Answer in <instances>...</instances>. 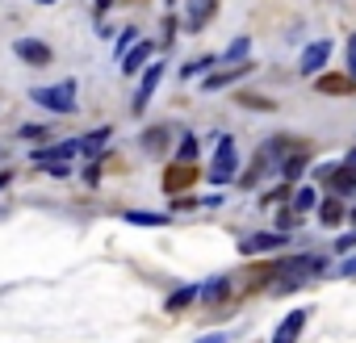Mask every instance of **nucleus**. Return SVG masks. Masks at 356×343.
Masks as SVG:
<instances>
[{"label":"nucleus","instance_id":"nucleus-1","mask_svg":"<svg viewBox=\"0 0 356 343\" xmlns=\"http://www.w3.org/2000/svg\"><path fill=\"white\" fill-rule=\"evenodd\" d=\"M30 101L42 105V109H51V113H72L76 109V80H63L55 88H34Z\"/></svg>","mask_w":356,"mask_h":343},{"label":"nucleus","instance_id":"nucleus-2","mask_svg":"<svg viewBox=\"0 0 356 343\" xmlns=\"http://www.w3.org/2000/svg\"><path fill=\"white\" fill-rule=\"evenodd\" d=\"M235 163H239L235 138L218 134V151H214V163H210V185H231L235 181Z\"/></svg>","mask_w":356,"mask_h":343},{"label":"nucleus","instance_id":"nucleus-3","mask_svg":"<svg viewBox=\"0 0 356 343\" xmlns=\"http://www.w3.org/2000/svg\"><path fill=\"white\" fill-rule=\"evenodd\" d=\"M289 239L285 235H277V231H264V235H252V239H243L239 243V251L243 256H260V251H281Z\"/></svg>","mask_w":356,"mask_h":343},{"label":"nucleus","instance_id":"nucleus-4","mask_svg":"<svg viewBox=\"0 0 356 343\" xmlns=\"http://www.w3.org/2000/svg\"><path fill=\"white\" fill-rule=\"evenodd\" d=\"M13 51H17V59H26V63H34V67L51 63V47H47V42H38V38H17V42H13Z\"/></svg>","mask_w":356,"mask_h":343},{"label":"nucleus","instance_id":"nucleus-5","mask_svg":"<svg viewBox=\"0 0 356 343\" xmlns=\"http://www.w3.org/2000/svg\"><path fill=\"white\" fill-rule=\"evenodd\" d=\"M159 76H163V63H151V67L143 72V84H138V92H134V113H143V109H147L151 92L159 88Z\"/></svg>","mask_w":356,"mask_h":343},{"label":"nucleus","instance_id":"nucleus-6","mask_svg":"<svg viewBox=\"0 0 356 343\" xmlns=\"http://www.w3.org/2000/svg\"><path fill=\"white\" fill-rule=\"evenodd\" d=\"M302 326H306V310H289V314H285V322L273 331V343H298Z\"/></svg>","mask_w":356,"mask_h":343},{"label":"nucleus","instance_id":"nucleus-7","mask_svg":"<svg viewBox=\"0 0 356 343\" xmlns=\"http://www.w3.org/2000/svg\"><path fill=\"white\" fill-rule=\"evenodd\" d=\"M327 55H331V42H310V47L302 51V72H306V76L318 72V67L327 63Z\"/></svg>","mask_w":356,"mask_h":343},{"label":"nucleus","instance_id":"nucleus-8","mask_svg":"<svg viewBox=\"0 0 356 343\" xmlns=\"http://www.w3.org/2000/svg\"><path fill=\"white\" fill-rule=\"evenodd\" d=\"M147 59H151V42H134V47L122 55V72H126V76H134Z\"/></svg>","mask_w":356,"mask_h":343},{"label":"nucleus","instance_id":"nucleus-9","mask_svg":"<svg viewBox=\"0 0 356 343\" xmlns=\"http://www.w3.org/2000/svg\"><path fill=\"white\" fill-rule=\"evenodd\" d=\"M105 142H109V126H101V130H92V134H84V138H76V147L92 159V155H101L105 151Z\"/></svg>","mask_w":356,"mask_h":343},{"label":"nucleus","instance_id":"nucleus-10","mask_svg":"<svg viewBox=\"0 0 356 343\" xmlns=\"http://www.w3.org/2000/svg\"><path fill=\"white\" fill-rule=\"evenodd\" d=\"M210 17H214V0H193V9H189V22H185V26H189V30H202Z\"/></svg>","mask_w":356,"mask_h":343},{"label":"nucleus","instance_id":"nucleus-11","mask_svg":"<svg viewBox=\"0 0 356 343\" xmlns=\"http://www.w3.org/2000/svg\"><path fill=\"white\" fill-rule=\"evenodd\" d=\"M197 297H202L206 306H214V301H222V297H227V276H218V281H210V285H202V289H197Z\"/></svg>","mask_w":356,"mask_h":343},{"label":"nucleus","instance_id":"nucleus-12","mask_svg":"<svg viewBox=\"0 0 356 343\" xmlns=\"http://www.w3.org/2000/svg\"><path fill=\"white\" fill-rule=\"evenodd\" d=\"M331 189H335V193H352V189H356L352 167H331Z\"/></svg>","mask_w":356,"mask_h":343},{"label":"nucleus","instance_id":"nucleus-13","mask_svg":"<svg viewBox=\"0 0 356 343\" xmlns=\"http://www.w3.org/2000/svg\"><path fill=\"white\" fill-rule=\"evenodd\" d=\"M248 72H252V67H235V72H218V76H210V80H206V88H210V92H214V88H227V84H235V80H243Z\"/></svg>","mask_w":356,"mask_h":343},{"label":"nucleus","instance_id":"nucleus-14","mask_svg":"<svg viewBox=\"0 0 356 343\" xmlns=\"http://www.w3.org/2000/svg\"><path fill=\"white\" fill-rule=\"evenodd\" d=\"M314 201H318V193H314L310 185H302V189L293 193V214H306V210H314Z\"/></svg>","mask_w":356,"mask_h":343},{"label":"nucleus","instance_id":"nucleus-15","mask_svg":"<svg viewBox=\"0 0 356 343\" xmlns=\"http://www.w3.org/2000/svg\"><path fill=\"white\" fill-rule=\"evenodd\" d=\"M193 297H197V285H185V289H176V293L168 297V310H172V314H176V310H185Z\"/></svg>","mask_w":356,"mask_h":343},{"label":"nucleus","instance_id":"nucleus-16","mask_svg":"<svg viewBox=\"0 0 356 343\" xmlns=\"http://www.w3.org/2000/svg\"><path fill=\"white\" fill-rule=\"evenodd\" d=\"M126 222H134V226H163L168 218H163V214H143V210H126Z\"/></svg>","mask_w":356,"mask_h":343},{"label":"nucleus","instance_id":"nucleus-17","mask_svg":"<svg viewBox=\"0 0 356 343\" xmlns=\"http://www.w3.org/2000/svg\"><path fill=\"white\" fill-rule=\"evenodd\" d=\"M339 218H343V206H339V201H323V210H318V222H323V226H335Z\"/></svg>","mask_w":356,"mask_h":343},{"label":"nucleus","instance_id":"nucleus-18","mask_svg":"<svg viewBox=\"0 0 356 343\" xmlns=\"http://www.w3.org/2000/svg\"><path fill=\"white\" fill-rule=\"evenodd\" d=\"M42 172L51 181H67L72 176V167H67V159H51V163H42Z\"/></svg>","mask_w":356,"mask_h":343},{"label":"nucleus","instance_id":"nucleus-19","mask_svg":"<svg viewBox=\"0 0 356 343\" xmlns=\"http://www.w3.org/2000/svg\"><path fill=\"white\" fill-rule=\"evenodd\" d=\"M176 155H181V163H189V159L197 155V138H193V134H185V138H181V147H176Z\"/></svg>","mask_w":356,"mask_h":343},{"label":"nucleus","instance_id":"nucleus-20","mask_svg":"<svg viewBox=\"0 0 356 343\" xmlns=\"http://www.w3.org/2000/svg\"><path fill=\"white\" fill-rule=\"evenodd\" d=\"M243 55H248V38H235V42L227 47V55H222V59H227V63H239Z\"/></svg>","mask_w":356,"mask_h":343},{"label":"nucleus","instance_id":"nucleus-21","mask_svg":"<svg viewBox=\"0 0 356 343\" xmlns=\"http://www.w3.org/2000/svg\"><path fill=\"white\" fill-rule=\"evenodd\" d=\"M143 147L147 151H163V130H147L143 134Z\"/></svg>","mask_w":356,"mask_h":343},{"label":"nucleus","instance_id":"nucleus-22","mask_svg":"<svg viewBox=\"0 0 356 343\" xmlns=\"http://www.w3.org/2000/svg\"><path fill=\"white\" fill-rule=\"evenodd\" d=\"M210 63H214V59H193V63H189V67H185L181 76H185V80H193V76H202V72H206Z\"/></svg>","mask_w":356,"mask_h":343},{"label":"nucleus","instance_id":"nucleus-23","mask_svg":"<svg viewBox=\"0 0 356 343\" xmlns=\"http://www.w3.org/2000/svg\"><path fill=\"white\" fill-rule=\"evenodd\" d=\"M302 167H306V155L289 159V163H285V176H289V181H298V176H302Z\"/></svg>","mask_w":356,"mask_h":343},{"label":"nucleus","instance_id":"nucleus-24","mask_svg":"<svg viewBox=\"0 0 356 343\" xmlns=\"http://www.w3.org/2000/svg\"><path fill=\"white\" fill-rule=\"evenodd\" d=\"M134 38H138L134 30H122V38H118V55H126V51L134 47Z\"/></svg>","mask_w":356,"mask_h":343},{"label":"nucleus","instance_id":"nucleus-25","mask_svg":"<svg viewBox=\"0 0 356 343\" xmlns=\"http://www.w3.org/2000/svg\"><path fill=\"white\" fill-rule=\"evenodd\" d=\"M22 138H34L38 142V138H47V126H22Z\"/></svg>","mask_w":356,"mask_h":343},{"label":"nucleus","instance_id":"nucleus-26","mask_svg":"<svg viewBox=\"0 0 356 343\" xmlns=\"http://www.w3.org/2000/svg\"><path fill=\"white\" fill-rule=\"evenodd\" d=\"M348 72L356 76V34H352V42H348Z\"/></svg>","mask_w":356,"mask_h":343},{"label":"nucleus","instance_id":"nucleus-27","mask_svg":"<svg viewBox=\"0 0 356 343\" xmlns=\"http://www.w3.org/2000/svg\"><path fill=\"white\" fill-rule=\"evenodd\" d=\"M84 181H88V185H97V181H101V163H88V172H84Z\"/></svg>","mask_w":356,"mask_h":343},{"label":"nucleus","instance_id":"nucleus-28","mask_svg":"<svg viewBox=\"0 0 356 343\" xmlns=\"http://www.w3.org/2000/svg\"><path fill=\"white\" fill-rule=\"evenodd\" d=\"M352 247H356V235H348V239H339V243H335V251H352Z\"/></svg>","mask_w":356,"mask_h":343},{"label":"nucleus","instance_id":"nucleus-29","mask_svg":"<svg viewBox=\"0 0 356 343\" xmlns=\"http://www.w3.org/2000/svg\"><path fill=\"white\" fill-rule=\"evenodd\" d=\"M339 276H356V260H343L339 264Z\"/></svg>","mask_w":356,"mask_h":343},{"label":"nucleus","instance_id":"nucleus-30","mask_svg":"<svg viewBox=\"0 0 356 343\" xmlns=\"http://www.w3.org/2000/svg\"><path fill=\"white\" fill-rule=\"evenodd\" d=\"M197 343H227V335H206V339H197Z\"/></svg>","mask_w":356,"mask_h":343},{"label":"nucleus","instance_id":"nucleus-31","mask_svg":"<svg viewBox=\"0 0 356 343\" xmlns=\"http://www.w3.org/2000/svg\"><path fill=\"white\" fill-rule=\"evenodd\" d=\"M109 5H113V0H97V13H105V9H109Z\"/></svg>","mask_w":356,"mask_h":343},{"label":"nucleus","instance_id":"nucleus-32","mask_svg":"<svg viewBox=\"0 0 356 343\" xmlns=\"http://www.w3.org/2000/svg\"><path fill=\"white\" fill-rule=\"evenodd\" d=\"M9 181H13V176H9V172H0V189H5V185H9Z\"/></svg>","mask_w":356,"mask_h":343},{"label":"nucleus","instance_id":"nucleus-33","mask_svg":"<svg viewBox=\"0 0 356 343\" xmlns=\"http://www.w3.org/2000/svg\"><path fill=\"white\" fill-rule=\"evenodd\" d=\"M348 167H356V151H352V155H348Z\"/></svg>","mask_w":356,"mask_h":343},{"label":"nucleus","instance_id":"nucleus-34","mask_svg":"<svg viewBox=\"0 0 356 343\" xmlns=\"http://www.w3.org/2000/svg\"><path fill=\"white\" fill-rule=\"evenodd\" d=\"M38 5H55V0H38Z\"/></svg>","mask_w":356,"mask_h":343},{"label":"nucleus","instance_id":"nucleus-35","mask_svg":"<svg viewBox=\"0 0 356 343\" xmlns=\"http://www.w3.org/2000/svg\"><path fill=\"white\" fill-rule=\"evenodd\" d=\"M352 218H356V214H352Z\"/></svg>","mask_w":356,"mask_h":343}]
</instances>
